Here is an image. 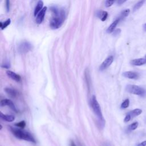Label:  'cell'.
<instances>
[{
	"label": "cell",
	"instance_id": "6da1fadb",
	"mask_svg": "<svg viewBox=\"0 0 146 146\" xmlns=\"http://www.w3.org/2000/svg\"><path fill=\"white\" fill-rule=\"evenodd\" d=\"M51 11L53 17L50 21V26L52 29H57L62 25L64 21L65 11L62 9H58L56 7H51Z\"/></svg>",
	"mask_w": 146,
	"mask_h": 146
},
{
	"label": "cell",
	"instance_id": "7a4b0ae2",
	"mask_svg": "<svg viewBox=\"0 0 146 146\" xmlns=\"http://www.w3.org/2000/svg\"><path fill=\"white\" fill-rule=\"evenodd\" d=\"M10 131L14 136L18 139L30 141L34 143H36V141L33 135L27 131L14 127H10Z\"/></svg>",
	"mask_w": 146,
	"mask_h": 146
},
{
	"label": "cell",
	"instance_id": "3957f363",
	"mask_svg": "<svg viewBox=\"0 0 146 146\" xmlns=\"http://www.w3.org/2000/svg\"><path fill=\"white\" fill-rule=\"evenodd\" d=\"M91 108L94 111V113L96 116L99 122L100 123V124H102L103 125L104 123V119L103 117L100 106L98 102L97 101L95 96H94V95H93L92 96V98L91 100Z\"/></svg>",
	"mask_w": 146,
	"mask_h": 146
},
{
	"label": "cell",
	"instance_id": "277c9868",
	"mask_svg": "<svg viewBox=\"0 0 146 146\" xmlns=\"http://www.w3.org/2000/svg\"><path fill=\"white\" fill-rule=\"evenodd\" d=\"M125 90L130 94L141 96H144L146 94V90L144 88L136 85L128 84L125 87Z\"/></svg>",
	"mask_w": 146,
	"mask_h": 146
},
{
	"label": "cell",
	"instance_id": "5b68a950",
	"mask_svg": "<svg viewBox=\"0 0 146 146\" xmlns=\"http://www.w3.org/2000/svg\"><path fill=\"white\" fill-rule=\"evenodd\" d=\"M33 48L32 44L27 41L22 42L18 47V51L21 54H25L30 51Z\"/></svg>",
	"mask_w": 146,
	"mask_h": 146
},
{
	"label": "cell",
	"instance_id": "8992f818",
	"mask_svg": "<svg viewBox=\"0 0 146 146\" xmlns=\"http://www.w3.org/2000/svg\"><path fill=\"white\" fill-rule=\"evenodd\" d=\"M113 61V56H108L102 63V64L100 66L99 70L100 71H103L106 69H107L110 65L112 64V63Z\"/></svg>",
	"mask_w": 146,
	"mask_h": 146
},
{
	"label": "cell",
	"instance_id": "52a82bcc",
	"mask_svg": "<svg viewBox=\"0 0 146 146\" xmlns=\"http://www.w3.org/2000/svg\"><path fill=\"white\" fill-rule=\"evenodd\" d=\"M1 106H7L8 107H9L12 110L14 111L15 112H17V110L16 109V107L15 106V105L14 104L13 102L10 100V99H2L1 101Z\"/></svg>",
	"mask_w": 146,
	"mask_h": 146
},
{
	"label": "cell",
	"instance_id": "ba28073f",
	"mask_svg": "<svg viewBox=\"0 0 146 146\" xmlns=\"http://www.w3.org/2000/svg\"><path fill=\"white\" fill-rule=\"evenodd\" d=\"M123 76L131 79H137L139 78V74L135 71H125L123 73Z\"/></svg>",
	"mask_w": 146,
	"mask_h": 146
},
{
	"label": "cell",
	"instance_id": "9c48e42d",
	"mask_svg": "<svg viewBox=\"0 0 146 146\" xmlns=\"http://www.w3.org/2000/svg\"><path fill=\"white\" fill-rule=\"evenodd\" d=\"M46 10H47V7H44L42 9V10L37 14L36 17V22L37 23L40 24L43 22Z\"/></svg>",
	"mask_w": 146,
	"mask_h": 146
},
{
	"label": "cell",
	"instance_id": "30bf717a",
	"mask_svg": "<svg viewBox=\"0 0 146 146\" xmlns=\"http://www.w3.org/2000/svg\"><path fill=\"white\" fill-rule=\"evenodd\" d=\"M6 74L7 75L11 78V79H13V80L17 82H19L21 80V77L20 76V75H19L18 74L11 71H6Z\"/></svg>",
	"mask_w": 146,
	"mask_h": 146
},
{
	"label": "cell",
	"instance_id": "8fae6325",
	"mask_svg": "<svg viewBox=\"0 0 146 146\" xmlns=\"http://www.w3.org/2000/svg\"><path fill=\"white\" fill-rule=\"evenodd\" d=\"M131 64L133 66H140L143 65L146 63V58H141L138 59H135L131 61Z\"/></svg>",
	"mask_w": 146,
	"mask_h": 146
},
{
	"label": "cell",
	"instance_id": "7c38bea8",
	"mask_svg": "<svg viewBox=\"0 0 146 146\" xmlns=\"http://www.w3.org/2000/svg\"><path fill=\"white\" fill-rule=\"evenodd\" d=\"M5 91L11 98H15L18 95V91L15 89L11 88H6L5 89Z\"/></svg>",
	"mask_w": 146,
	"mask_h": 146
},
{
	"label": "cell",
	"instance_id": "4fadbf2b",
	"mask_svg": "<svg viewBox=\"0 0 146 146\" xmlns=\"http://www.w3.org/2000/svg\"><path fill=\"white\" fill-rule=\"evenodd\" d=\"M120 19L119 18H117V19H116L115 21H114L110 25V26L108 27V29H107V32L108 33H112V32L115 30V29L116 26L117 25V24L119 23V22H120Z\"/></svg>",
	"mask_w": 146,
	"mask_h": 146
},
{
	"label": "cell",
	"instance_id": "5bb4252c",
	"mask_svg": "<svg viewBox=\"0 0 146 146\" xmlns=\"http://www.w3.org/2000/svg\"><path fill=\"white\" fill-rule=\"evenodd\" d=\"M43 1L42 0H39L38 1V2L37 3V5L34 10V15L35 16H36L37 14L42 10V9L43 8Z\"/></svg>",
	"mask_w": 146,
	"mask_h": 146
},
{
	"label": "cell",
	"instance_id": "9a60e30c",
	"mask_svg": "<svg viewBox=\"0 0 146 146\" xmlns=\"http://www.w3.org/2000/svg\"><path fill=\"white\" fill-rule=\"evenodd\" d=\"M1 118L6 121L11 122L15 120V117L11 115H4L2 112L1 113Z\"/></svg>",
	"mask_w": 146,
	"mask_h": 146
},
{
	"label": "cell",
	"instance_id": "2e32d148",
	"mask_svg": "<svg viewBox=\"0 0 146 146\" xmlns=\"http://www.w3.org/2000/svg\"><path fill=\"white\" fill-rule=\"evenodd\" d=\"M97 17L99 18L102 21H104L106 20L108 17V13L106 11H99L96 14Z\"/></svg>",
	"mask_w": 146,
	"mask_h": 146
},
{
	"label": "cell",
	"instance_id": "e0dca14e",
	"mask_svg": "<svg viewBox=\"0 0 146 146\" xmlns=\"http://www.w3.org/2000/svg\"><path fill=\"white\" fill-rule=\"evenodd\" d=\"M141 113H142V110L141 109H139V108L135 109V110L130 111L129 112H128V113L131 115L132 118L140 115Z\"/></svg>",
	"mask_w": 146,
	"mask_h": 146
},
{
	"label": "cell",
	"instance_id": "ac0fdd59",
	"mask_svg": "<svg viewBox=\"0 0 146 146\" xmlns=\"http://www.w3.org/2000/svg\"><path fill=\"white\" fill-rule=\"evenodd\" d=\"M145 0H140L139 1H138L133 7V12L136 11V10H139L145 3Z\"/></svg>",
	"mask_w": 146,
	"mask_h": 146
},
{
	"label": "cell",
	"instance_id": "d6986e66",
	"mask_svg": "<svg viewBox=\"0 0 146 146\" xmlns=\"http://www.w3.org/2000/svg\"><path fill=\"white\" fill-rule=\"evenodd\" d=\"M11 23V19H7L6 21L2 22H1V30H3L5 29L6 27H7Z\"/></svg>",
	"mask_w": 146,
	"mask_h": 146
},
{
	"label": "cell",
	"instance_id": "ffe728a7",
	"mask_svg": "<svg viewBox=\"0 0 146 146\" xmlns=\"http://www.w3.org/2000/svg\"><path fill=\"white\" fill-rule=\"evenodd\" d=\"M129 12H130L129 9H125L124 10H123L121 13L120 16V17L119 18L121 20V19L124 18H125L126 17H127L128 15V14H129Z\"/></svg>",
	"mask_w": 146,
	"mask_h": 146
},
{
	"label": "cell",
	"instance_id": "44dd1931",
	"mask_svg": "<svg viewBox=\"0 0 146 146\" xmlns=\"http://www.w3.org/2000/svg\"><path fill=\"white\" fill-rule=\"evenodd\" d=\"M138 125H139L138 122H137V121L133 122V123H132V124H131L128 126V130H129V131H133V130H135V129H136L137 128Z\"/></svg>",
	"mask_w": 146,
	"mask_h": 146
},
{
	"label": "cell",
	"instance_id": "7402d4cb",
	"mask_svg": "<svg viewBox=\"0 0 146 146\" xmlns=\"http://www.w3.org/2000/svg\"><path fill=\"white\" fill-rule=\"evenodd\" d=\"M129 105V100L128 99H126L124 102H123V103L121 104V108L123 109H125L127 108V107H128Z\"/></svg>",
	"mask_w": 146,
	"mask_h": 146
},
{
	"label": "cell",
	"instance_id": "603a6c76",
	"mask_svg": "<svg viewBox=\"0 0 146 146\" xmlns=\"http://www.w3.org/2000/svg\"><path fill=\"white\" fill-rule=\"evenodd\" d=\"M116 0H105V6L107 7L111 6Z\"/></svg>",
	"mask_w": 146,
	"mask_h": 146
},
{
	"label": "cell",
	"instance_id": "cb8c5ba5",
	"mask_svg": "<svg viewBox=\"0 0 146 146\" xmlns=\"http://www.w3.org/2000/svg\"><path fill=\"white\" fill-rule=\"evenodd\" d=\"M15 125H17V127H20V128H23L25 125H26V123L24 121H21L19 123H17L15 124Z\"/></svg>",
	"mask_w": 146,
	"mask_h": 146
},
{
	"label": "cell",
	"instance_id": "d4e9b609",
	"mask_svg": "<svg viewBox=\"0 0 146 146\" xmlns=\"http://www.w3.org/2000/svg\"><path fill=\"white\" fill-rule=\"evenodd\" d=\"M5 7L6 11L8 12L10 8V0H5Z\"/></svg>",
	"mask_w": 146,
	"mask_h": 146
},
{
	"label": "cell",
	"instance_id": "484cf974",
	"mask_svg": "<svg viewBox=\"0 0 146 146\" xmlns=\"http://www.w3.org/2000/svg\"><path fill=\"white\" fill-rule=\"evenodd\" d=\"M131 119H132V117H131V115L128 113L126 115V116H125V118H124V122H128V121H129Z\"/></svg>",
	"mask_w": 146,
	"mask_h": 146
},
{
	"label": "cell",
	"instance_id": "4316f807",
	"mask_svg": "<svg viewBox=\"0 0 146 146\" xmlns=\"http://www.w3.org/2000/svg\"><path fill=\"white\" fill-rule=\"evenodd\" d=\"M10 67V64H9V63H5V64H3L2 65V67H3V68H9Z\"/></svg>",
	"mask_w": 146,
	"mask_h": 146
},
{
	"label": "cell",
	"instance_id": "83f0119b",
	"mask_svg": "<svg viewBox=\"0 0 146 146\" xmlns=\"http://www.w3.org/2000/svg\"><path fill=\"white\" fill-rule=\"evenodd\" d=\"M137 146H146V141H142L141 143L138 144L137 145Z\"/></svg>",
	"mask_w": 146,
	"mask_h": 146
},
{
	"label": "cell",
	"instance_id": "f1b7e54d",
	"mask_svg": "<svg viewBox=\"0 0 146 146\" xmlns=\"http://www.w3.org/2000/svg\"><path fill=\"white\" fill-rule=\"evenodd\" d=\"M127 0H117V4L118 5H121L124 3L125 2H126Z\"/></svg>",
	"mask_w": 146,
	"mask_h": 146
},
{
	"label": "cell",
	"instance_id": "f546056e",
	"mask_svg": "<svg viewBox=\"0 0 146 146\" xmlns=\"http://www.w3.org/2000/svg\"><path fill=\"white\" fill-rule=\"evenodd\" d=\"M70 146H76V144L74 143V142L73 141H70Z\"/></svg>",
	"mask_w": 146,
	"mask_h": 146
},
{
	"label": "cell",
	"instance_id": "4dcf8cb0",
	"mask_svg": "<svg viewBox=\"0 0 146 146\" xmlns=\"http://www.w3.org/2000/svg\"><path fill=\"white\" fill-rule=\"evenodd\" d=\"M143 30H144V31H146V23H145V24L143 25Z\"/></svg>",
	"mask_w": 146,
	"mask_h": 146
},
{
	"label": "cell",
	"instance_id": "1f68e13d",
	"mask_svg": "<svg viewBox=\"0 0 146 146\" xmlns=\"http://www.w3.org/2000/svg\"><path fill=\"white\" fill-rule=\"evenodd\" d=\"M144 58H146V55H145V57H144Z\"/></svg>",
	"mask_w": 146,
	"mask_h": 146
}]
</instances>
